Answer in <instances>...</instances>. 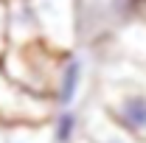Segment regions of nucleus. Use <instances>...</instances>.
Returning a JSON list of instances; mask_svg holds the SVG:
<instances>
[{
  "mask_svg": "<svg viewBox=\"0 0 146 143\" xmlns=\"http://www.w3.org/2000/svg\"><path fill=\"white\" fill-rule=\"evenodd\" d=\"M138 17H141V6L135 0H76L79 48L104 51Z\"/></svg>",
  "mask_w": 146,
  "mask_h": 143,
  "instance_id": "1",
  "label": "nucleus"
},
{
  "mask_svg": "<svg viewBox=\"0 0 146 143\" xmlns=\"http://www.w3.org/2000/svg\"><path fill=\"white\" fill-rule=\"evenodd\" d=\"M59 59L62 54L48 48L45 42H28V45H11L0 59V68L17 87L51 101Z\"/></svg>",
  "mask_w": 146,
  "mask_h": 143,
  "instance_id": "2",
  "label": "nucleus"
},
{
  "mask_svg": "<svg viewBox=\"0 0 146 143\" xmlns=\"http://www.w3.org/2000/svg\"><path fill=\"white\" fill-rule=\"evenodd\" d=\"M39 25V42L68 54L79 48L76 31V0H31Z\"/></svg>",
  "mask_w": 146,
  "mask_h": 143,
  "instance_id": "3",
  "label": "nucleus"
},
{
  "mask_svg": "<svg viewBox=\"0 0 146 143\" xmlns=\"http://www.w3.org/2000/svg\"><path fill=\"white\" fill-rule=\"evenodd\" d=\"M54 104L17 87L0 68V124L3 126H42L51 121Z\"/></svg>",
  "mask_w": 146,
  "mask_h": 143,
  "instance_id": "4",
  "label": "nucleus"
},
{
  "mask_svg": "<svg viewBox=\"0 0 146 143\" xmlns=\"http://www.w3.org/2000/svg\"><path fill=\"white\" fill-rule=\"evenodd\" d=\"M101 109L121 129L146 140V84H110Z\"/></svg>",
  "mask_w": 146,
  "mask_h": 143,
  "instance_id": "5",
  "label": "nucleus"
},
{
  "mask_svg": "<svg viewBox=\"0 0 146 143\" xmlns=\"http://www.w3.org/2000/svg\"><path fill=\"white\" fill-rule=\"evenodd\" d=\"M87 79H90L87 51L76 48V51L62 54L59 68H56V79H54V90H51V104H54V109L79 107V101L84 95V87H87Z\"/></svg>",
  "mask_w": 146,
  "mask_h": 143,
  "instance_id": "6",
  "label": "nucleus"
},
{
  "mask_svg": "<svg viewBox=\"0 0 146 143\" xmlns=\"http://www.w3.org/2000/svg\"><path fill=\"white\" fill-rule=\"evenodd\" d=\"M82 143H146V140L129 135L127 129H121V126L101 109V104H93V107L84 109Z\"/></svg>",
  "mask_w": 146,
  "mask_h": 143,
  "instance_id": "7",
  "label": "nucleus"
},
{
  "mask_svg": "<svg viewBox=\"0 0 146 143\" xmlns=\"http://www.w3.org/2000/svg\"><path fill=\"white\" fill-rule=\"evenodd\" d=\"M6 3V25H9V48L39 42V25L31 0H3Z\"/></svg>",
  "mask_w": 146,
  "mask_h": 143,
  "instance_id": "8",
  "label": "nucleus"
},
{
  "mask_svg": "<svg viewBox=\"0 0 146 143\" xmlns=\"http://www.w3.org/2000/svg\"><path fill=\"white\" fill-rule=\"evenodd\" d=\"M104 51H112L118 59H127L132 65H146V20H132Z\"/></svg>",
  "mask_w": 146,
  "mask_h": 143,
  "instance_id": "9",
  "label": "nucleus"
},
{
  "mask_svg": "<svg viewBox=\"0 0 146 143\" xmlns=\"http://www.w3.org/2000/svg\"><path fill=\"white\" fill-rule=\"evenodd\" d=\"M82 129H84V112L79 107L54 109L48 121V143H82Z\"/></svg>",
  "mask_w": 146,
  "mask_h": 143,
  "instance_id": "10",
  "label": "nucleus"
},
{
  "mask_svg": "<svg viewBox=\"0 0 146 143\" xmlns=\"http://www.w3.org/2000/svg\"><path fill=\"white\" fill-rule=\"evenodd\" d=\"M3 143H48V124H42V126H6Z\"/></svg>",
  "mask_w": 146,
  "mask_h": 143,
  "instance_id": "11",
  "label": "nucleus"
},
{
  "mask_svg": "<svg viewBox=\"0 0 146 143\" xmlns=\"http://www.w3.org/2000/svg\"><path fill=\"white\" fill-rule=\"evenodd\" d=\"M9 51V25H6V3L0 0V59Z\"/></svg>",
  "mask_w": 146,
  "mask_h": 143,
  "instance_id": "12",
  "label": "nucleus"
},
{
  "mask_svg": "<svg viewBox=\"0 0 146 143\" xmlns=\"http://www.w3.org/2000/svg\"><path fill=\"white\" fill-rule=\"evenodd\" d=\"M3 138H6V126L0 124V143H3Z\"/></svg>",
  "mask_w": 146,
  "mask_h": 143,
  "instance_id": "13",
  "label": "nucleus"
},
{
  "mask_svg": "<svg viewBox=\"0 0 146 143\" xmlns=\"http://www.w3.org/2000/svg\"><path fill=\"white\" fill-rule=\"evenodd\" d=\"M141 17H143V20H146V6H143V9H141Z\"/></svg>",
  "mask_w": 146,
  "mask_h": 143,
  "instance_id": "14",
  "label": "nucleus"
}]
</instances>
